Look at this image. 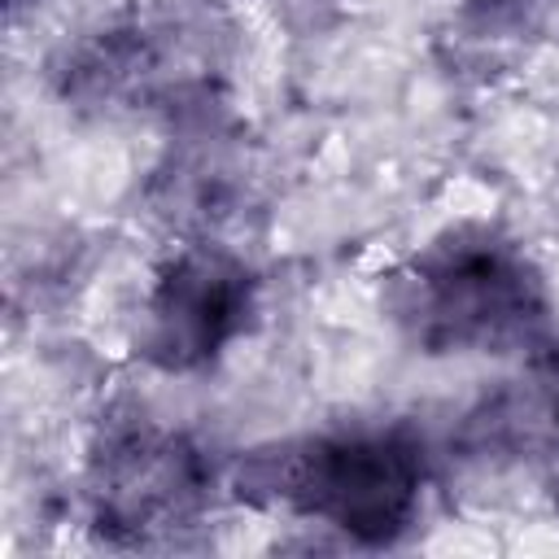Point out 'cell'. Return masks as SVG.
Segmentation results:
<instances>
[{
  "label": "cell",
  "instance_id": "obj_5",
  "mask_svg": "<svg viewBox=\"0 0 559 559\" xmlns=\"http://www.w3.org/2000/svg\"><path fill=\"white\" fill-rule=\"evenodd\" d=\"M485 4H520V0H485Z\"/></svg>",
  "mask_w": 559,
  "mask_h": 559
},
{
  "label": "cell",
  "instance_id": "obj_4",
  "mask_svg": "<svg viewBox=\"0 0 559 559\" xmlns=\"http://www.w3.org/2000/svg\"><path fill=\"white\" fill-rule=\"evenodd\" d=\"M92 520L100 533L148 546L162 533L188 528L210 498V467L179 432L135 424L109 432L92 454Z\"/></svg>",
  "mask_w": 559,
  "mask_h": 559
},
{
  "label": "cell",
  "instance_id": "obj_3",
  "mask_svg": "<svg viewBox=\"0 0 559 559\" xmlns=\"http://www.w3.org/2000/svg\"><path fill=\"white\" fill-rule=\"evenodd\" d=\"M253 306L258 280L240 258L214 245H188L144 288L135 354L166 376L205 371L245 336Z\"/></svg>",
  "mask_w": 559,
  "mask_h": 559
},
{
  "label": "cell",
  "instance_id": "obj_1",
  "mask_svg": "<svg viewBox=\"0 0 559 559\" xmlns=\"http://www.w3.org/2000/svg\"><path fill=\"white\" fill-rule=\"evenodd\" d=\"M384 306L424 354H502L546 341L533 262L489 227H450L389 275Z\"/></svg>",
  "mask_w": 559,
  "mask_h": 559
},
{
  "label": "cell",
  "instance_id": "obj_2",
  "mask_svg": "<svg viewBox=\"0 0 559 559\" xmlns=\"http://www.w3.org/2000/svg\"><path fill=\"white\" fill-rule=\"evenodd\" d=\"M424 450L402 428H358L258 450L236 493L336 528L358 546H393L419 515Z\"/></svg>",
  "mask_w": 559,
  "mask_h": 559
}]
</instances>
